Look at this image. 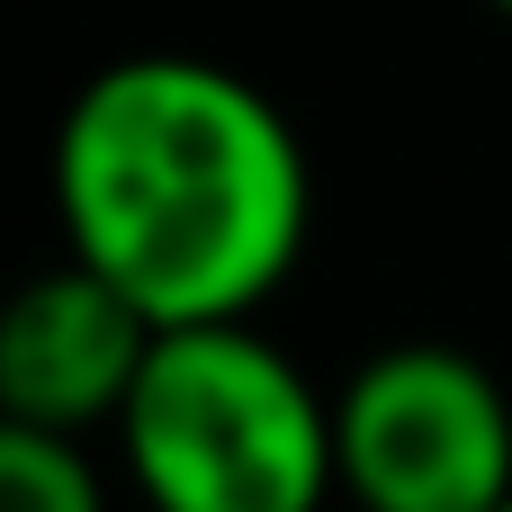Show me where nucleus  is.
I'll list each match as a JSON object with an SVG mask.
<instances>
[{
    "instance_id": "obj_1",
    "label": "nucleus",
    "mask_w": 512,
    "mask_h": 512,
    "mask_svg": "<svg viewBox=\"0 0 512 512\" xmlns=\"http://www.w3.org/2000/svg\"><path fill=\"white\" fill-rule=\"evenodd\" d=\"M54 216L153 333H216L297 270L315 171L261 81L207 54H126L54 126Z\"/></svg>"
},
{
    "instance_id": "obj_4",
    "label": "nucleus",
    "mask_w": 512,
    "mask_h": 512,
    "mask_svg": "<svg viewBox=\"0 0 512 512\" xmlns=\"http://www.w3.org/2000/svg\"><path fill=\"white\" fill-rule=\"evenodd\" d=\"M153 324L90 279L81 261L27 279L0 315V414L9 432H45V441H81L90 423H126L144 360H153Z\"/></svg>"
},
{
    "instance_id": "obj_2",
    "label": "nucleus",
    "mask_w": 512,
    "mask_h": 512,
    "mask_svg": "<svg viewBox=\"0 0 512 512\" xmlns=\"http://www.w3.org/2000/svg\"><path fill=\"white\" fill-rule=\"evenodd\" d=\"M117 450L153 512H324L342 486L333 405L252 324L162 333Z\"/></svg>"
},
{
    "instance_id": "obj_7",
    "label": "nucleus",
    "mask_w": 512,
    "mask_h": 512,
    "mask_svg": "<svg viewBox=\"0 0 512 512\" xmlns=\"http://www.w3.org/2000/svg\"><path fill=\"white\" fill-rule=\"evenodd\" d=\"M504 512H512V504H504Z\"/></svg>"
},
{
    "instance_id": "obj_3",
    "label": "nucleus",
    "mask_w": 512,
    "mask_h": 512,
    "mask_svg": "<svg viewBox=\"0 0 512 512\" xmlns=\"http://www.w3.org/2000/svg\"><path fill=\"white\" fill-rule=\"evenodd\" d=\"M333 459L360 512H504L512 396L459 342H387L333 396Z\"/></svg>"
},
{
    "instance_id": "obj_5",
    "label": "nucleus",
    "mask_w": 512,
    "mask_h": 512,
    "mask_svg": "<svg viewBox=\"0 0 512 512\" xmlns=\"http://www.w3.org/2000/svg\"><path fill=\"white\" fill-rule=\"evenodd\" d=\"M0 512H108V495H99V468L81 459V441L0 423Z\"/></svg>"
},
{
    "instance_id": "obj_6",
    "label": "nucleus",
    "mask_w": 512,
    "mask_h": 512,
    "mask_svg": "<svg viewBox=\"0 0 512 512\" xmlns=\"http://www.w3.org/2000/svg\"><path fill=\"white\" fill-rule=\"evenodd\" d=\"M486 9H504V18H512V0H486Z\"/></svg>"
}]
</instances>
